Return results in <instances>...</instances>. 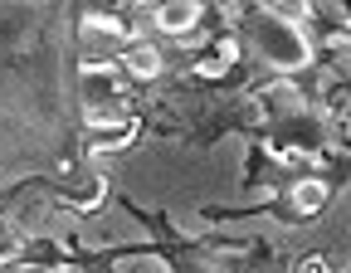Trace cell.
Returning a JSON list of instances; mask_svg holds the SVG:
<instances>
[{
    "label": "cell",
    "instance_id": "cell-1",
    "mask_svg": "<svg viewBox=\"0 0 351 273\" xmlns=\"http://www.w3.org/2000/svg\"><path fill=\"white\" fill-rule=\"evenodd\" d=\"M258 49H263V59L278 64V69H302V64H313L307 39H302L278 10H263V15H258Z\"/></svg>",
    "mask_w": 351,
    "mask_h": 273
},
{
    "label": "cell",
    "instance_id": "cell-2",
    "mask_svg": "<svg viewBox=\"0 0 351 273\" xmlns=\"http://www.w3.org/2000/svg\"><path fill=\"white\" fill-rule=\"evenodd\" d=\"M156 25L166 34H186L191 25H200V5H191V0H176V5H161L156 10Z\"/></svg>",
    "mask_w": 351,
    "mask_h": 273
},
{
    "label": "cell",
    "instance_id": "cell-3",
    "mask_svg": "<svg viewBox=\"0 0 351 273\" xmlns=\"http://www.w3.org/2000/svg\"><path fill=\"white\" fill-rule=\"evenodd\" d=\"M122 69H127V73H137V78H156V73H161V54L147 49V44H137V49H127V54H122Z\"/></svg>",
    "mask_w": 351,
    "mask_h": 273
},
{
    "label": "cell",
    "instance_id": "cell-4",
    "mask_svg": "<svg viewBox=\"0 0 351 273\" xmlns=\"http://www.w3.org/2000/svg\"><path fill=\"white\" fill-rule=\"evenodd\" d=\"M322 205H327V186H322V180H298V186H293V210L317 215Z\"/></svg>",
    "mask_w": 351,
    "mask_h": 273
},
{
    "label": "cell",
    "instance_id": "cell-5",
    "mask_svg": "<svg viewBox=\"0 0 351 273\" xmlns=\"http://www.w3.org/2000/svg\"><path fill=\"white\" fill-rule=\"evenodd\" d=\"M298 273H327V263H322V259H307V263H302Z\"/></svg>",
    "mask_w": 351,
    "mask_h": 273
}]
</instances>
